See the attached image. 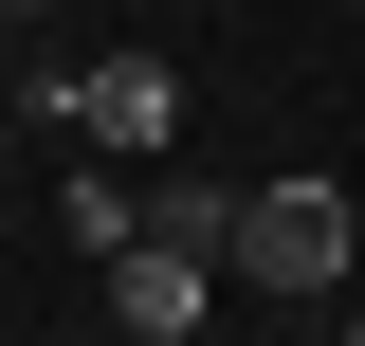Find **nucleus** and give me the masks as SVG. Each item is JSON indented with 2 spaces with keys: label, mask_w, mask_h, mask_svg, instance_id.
Instances as JSON below:
<instances>
[{
  "label": "nucleus",
  "mask_w": 365,
  "mask_h": 346,
  "mask_svg": "<svg viewBox=\"0 0 365 346\" xmlns=\"http://www.w3.org/2000/svg\"><path fill=\"white\" fill-rule=\"evenodd\" d=\"M347 256H365V201H347L329 164L237 182V237H220V273H237V292H347Z\"/></svg>",
  "instance_id": "obj_1"
},
{
  "label": "nucleus",
  "mask_w": 365,
  "mask_h": 346,
  "mask_svg": "<svg viewBox=\"0 0 365 346\" xmlns=\"http://www.w3.org/2000/svg\"><path fill=\"white\" fill-rule=\"evenodd\" d=\"M201 292H220V256H182V237H128V256H110V328L128 346H182Z\"/></svg>",
  "instance_id": "obj_2"
},
{
  "label": "nucleus",
  "mask_w": 365,
  "mask_h": 346,
  "mask_svg": "<svg viewBox=\"0 0 365 346\" xmlns=\"http://www.w3.org/2000/svg\"><path fill=\"white\" fill-rule=\"evenodd\" d=\"M0 73H19V19H0Z\"/></svg>",
  "instance_id": "obj_7"
},
{
  "label": "nucleus",
  "mask_w": 365,
  "mask_h": 346,
  "mask_svg": "<svg viewBox=\"0 0 365 346\" xmlns=\"http://www.w3.org/2000/svg\"><path fill=\"white\" fill-rule=\"evenodd\" d=\"M55 237H73V256H128V237H146V182H128V146H91V164L55 182Z\"/></svg>",
  "instance_id": "obj_4"
},
{
  "label": "nucleus",
  "mask_w": 365,
  "mask_h": 346,
  "mask_svg": "<svg viewBox=\"0 0 365 346\" xmlns=\"http://www.w3.org/2000/svg\"><path fill=\"white\" fill-rule=\"evenodd\" d=\"M73 128L91 146H182V73L165 55H110V73H73Z\"/></svg>",
  "instance_id": "obj_3"
},
{
  "label": "nucleus",
  "mask_w": 365,
  "mask_h": 346,
  "mask_svg": "<svg viewBox=\"0 0 365 346\" xmlns=\"http://www.w3.org/2000/svg\"><path fill=\"white\" fill-rule=\"evenodd\" d=\"M146 237H182V256H220V237H237V182H165V201H146Z\"/></svg>",
  "instance_id": "obj_5"
},
{
  "label": "nucleus",
  "mask_w": 365,
  "mask_h": 346,
  "mask_svg": "<svg viewBox=\"0 0 365 346\" xmlns=\"http://www.w3.org/2000/svg\"><path fill=\"white\" fill-rule=\"evenodd\" d=\"M0 19H55V0H0Z\"/></svg>",
  "instance_id": "obj_6"
},
{
  "label": "nucleus",
  "mask_w": 365,
  "mask_h": 346,
  "mask_svg": "<svg viewBox=\"0 0 365 346\" xmlns=\"http://www.w3.org/2000/svg\"><path fill=\"white\" fill-rule=\"evenodd\" d=\"M329 346H365V310H347V328H329Z\"/></svg>",
  "instance_id": "obj_8"
}]
</instances>
